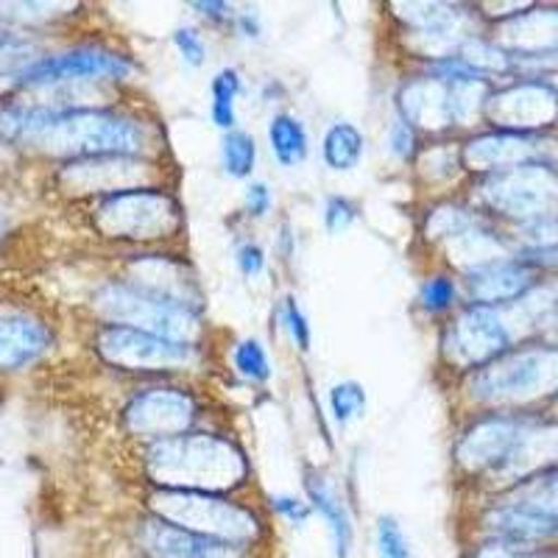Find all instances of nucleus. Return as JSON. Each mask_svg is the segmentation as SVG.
Returning <instances> with one entry per match:
<instances>
[{"label":"nucleus","mask_w":558,"mask_h":558,"mask_svg":"<svg viewBox=\"0 0 558 558\" xmlns=\"http://www.w3.org/2000/svg\"><path fill=\"white\" fill-rule=\"evenodd\" d=\"M0 137L37 148L48 157H134L146 148L143 123L109 109L7 107L0 109Z\"/></svg>","instance_id":"f257e3e1"},{"label":"nucleus","mask_w":558,"mask_h":558,"mask_svg":"<svg viewBox=\"0 0 558 558\" xmlns=\"http://www.w3.org/2000/svg\"><path fill=\"white\" fill-rule=\"evenodd\" d=\"M146 470L162 488L179 492H223L246 481L243 452L218 436H173L154 441L146 452Z\"/></svg>","instance_id":"f03ea898"},{"label":"nucleus","mask_w":558,"mask_h":558,"mask_svg":"<svg viewBox=\"0 0 558 558\" xmlns=\"http://www.w3.org/2000/svg\"><path fill=\"white\" fill-rule=\"evenodd\" d=\"M151 514L159 520L173 522L184 531L202 533L209 539L232 542V545L252 547L263 536L260 520L232 500H223L209 492H179L162 488L151 497Z\"/></svg>","instance_id":"7ed1b4c3"},{"label":"nucleus","mask_w":558,"mask_h":558,"mask_svg":"<svg viewBox=\"0 0 558 558\" xmlns=\"http://www.w3.org/2000/svg\"><path fill=\"white\" fill-rule=\"evenodd\" d=\"M96 311L107 322L146 330L171 341L193 343L198 336V316L191 305L177 299L157 296V293L137 288L132 282H109L96 293Z\"/></svg>","instance_id":"20e7f679"},{"label":"nucleus","mask_w":558,"mask_h":558,"mask_svg":"<svg viewBox=\"0 0 558 558\" xmlns=\"http://www.w3.org/2000/svg\"><path fill=\"white\" fill-rule=\"evenodd\" d=\"M93 221L104 238L148 243L177 235L182 227V209L168 193L134 187L104 196L93 209Z\"/></svg>","instance_id":"39448f33"},{"label":"nucleus","mask_w":558,"mask_h":558,"mask_svg":"<svg viewBox=\"0 0 558 558\" xmlns=\"http://www.w3.org/2000/svg\"><path fill=\"white\" fill-rule=\"evenodd\" d=\"M558 391V349H520L486 363L472 380V393L492 405L533 402Z\"/></svg>","instance_id":"423d86ee"},{"label":"nucleus","mask_w":558,"mask_h":558,"mask_svg":"<svg viewBox=\"0 0 558 558\" xmlns=\"http://www.w3.org/2000/svg\"><path fill=\"white\" fill-rule=\"evenodd\" d=\"M483 198L497 213L520 221L556 216L558 213V173L547 166H525L497 171L483 182Z\"/></svg>","instance_id":"0eeeda50"},{"label":"nucleus","mask_w":558,"mask_h":558,"mask_svg":"<svg viewBox=\"0 0 558 558\" xmlns=\"http://www.w3.org/2000/svg\"><path fill=\"white\" fill-rule=\"evenodd\" d=\"M132 59L109 48L82 45L70 51L34 59L17 76L20 87H62L78 82H121L132 76Z\"/></svg>","instance_id":"6e6552de"},{"label":"nucleus","mask_w":558,"mask_h":558,"mask_svg":"<svg viewBox=\"0 0 558 558\" xmlns=\"http://www.w3.org/2000/svg\"><path fill=\"white\" fill-rule=\"evenodd\" d=\"M98 352L107 363L129 372H162V368H182L193 361V343L171 341L146 330H134L123 324H107L98 332Z\"/></svg>","instance_id":"1a4fd4ad"},{"label":"nucleus","mask_w":558,"mask_h":558,"mask_svg":"<svg viewBox=\"0 0 558 558\" xmlns=\"http://www.w3.org/2000/svg\"><path fill=\"white\" fill-rule=\"evenodd\" d=\"M193 418H196V402L191 393L179 388H151L137 393L123 411V422L134 436L157 438V441L184 436Z\"/></svg>","instance_id":"9d476101"},{"label":"nucleus","mask_w":558,"mask_h":558,"mask_svg":"<svg viewBox=\"0 0 558 558\" xmlns=\"http://www.w3.org/2000/svg\"><path fill=\"white\" fill-rule=\"evenodd\" d=\"M137 542L148 558H252V547L209 539L154 514L140 522Z\"/></svg>","instance_id":"9b49d317"},{"label":"nucleus","mask_w":558,"mask_h":558,"mask_svg":"<svg viewBox=\"0 0 558 558\" xmlns=\"http://www.w3.org/2000/svg\"><path fill=\"white\" fill-rule=\"evenodd\" d=\"M511 343L508 322L495 307L475 305L463 311L450 330V355L463 366H481L502 355Z\"/></svg>","instance_id":"f8f14e48"},{"label":"nucleus","mask_w":558,"mask_h":558,"mask_svg":"<svg viewBox=\"0 0 558 558\" xmlns=\"http://www.w3.org/2000/svg\"><path fill=\"white\" fill-rule=\"evenodd\" d=\"M151 171L146 162L137 157H96V159H76L64 166L62 182L68 191L76 193H112L134 191L140 182H148Z\"/></svg>","instance_id":"ddd939ff"},{"label":"nucleus","mask_w":558,"mask_h":558,"mask_svg":"<svg viewBox=\"0 0 558 558\" xmlns=\"http://www.w3.org/2000/svg\"><path fill=\"white\" fill-rule=\"evenodd\" d=\"M488 118L502 129H539L558 118V93L547 84L525 82L497 93L488 101Z\"/></svg>","instance_id":"4468645a"},{"label":"nucleus","mask_w":558,"mask_h":558,"mask_svg":"<svg viewBox=\"0 0 558 558\" xmlns=\"http://www.w3.org/2000/svg\"><path fill=\"white\" fill-rule=\"evenodd\" d=\"M520 425L514 418H486L481 425L472 427L458 445V461L463 470L481 472L500 466L511 450H514L517 438H520Z\"/></svg>","instance_id":"2eb2a0df"},{"label":"nucleus","mask_w":558,"mask_h":558,"mask_svg":"<svg viewBox=\"0 0 558 558\" xmlns=\"http://www.w3.org/2000/svg\"><path fill=\"white\" fill-rule=\"evenodd\" d=\"M393 9H400V17L425 39V51L433 57H445L466 26V14L450 3H393Z\"/></svg>","instance_id":"dca6fc26"},{"label":"nucleus","mask_w":558,"mask_h":558,"mask_svg":"<svg viewBox=\"0 0 558 558\" xmlns=\"http://www.w3.org/2000/svg\"><path fill=\"white\" fill-rule=\"evenodd\" d=\"M51 330L39 318L26 313L0 316V368L14 372L39 361L51 349Z\"/></svg>","instance_id":"f3484780"},{"label":"nucleus","mask_w":558,"mask_h":558,"mask_svg":"<svg viewBox=\"0 0 558 558\" xmlns=\"http://www.w3.org/2000/svg\"><path fill=\"white\" fill-rule=\"evenodd\" d=\"M486 531L492 533V539H495L497 545L520 550V547L553 539L558 533V520L556 517H547L542 514V511H533V508L517 506L514 502V506L495 508V511L486 517Z\"/></svg>","instance_id":"a211bd4d"},{"label":"nucleus","mask_w":558,"mask_h":558,"mask_svg":"<svg viewBox=\"0 0 558 558\" xmlns=\"http://www.w3.org/2000/svg\"><path fill=\"white\" fill-rule=\"evenodd\" d=\"M533 157V143L514 132L481 134L463 146V162L472 171H508V168L525 166Z\"/></svg>","instance_id":"6ab92c4d"},{"label":"nucleus","mask_w":558,"mask_h":558,"mask_svg":"<svg viewBox=\"0 0 558 558\" xmlns=\"http://www.w3.org/2000/svg\"><path fill=\"white\" fill-rule=\"evenodd\" d=\"M402 118L425 129H445L452 123L450 84L441 78H416L400 93Z\"/></svg>","instance_id":"aec40b11"},{"label":"nucleus","mask_w":558,"mask_h":558,"mask_svg":"<svg viewBox=\"0 0 558 558\" xmlns=\"http://www.w3.org/2000/svg\"><path fill=\"white\" fill-rule=\"evenodd\" d=\"M305 492L311 508L322 517L327 531H330L336 558H349L352 545H355V527H352V517H349L347 506H343L336 488H332V483L327 477L316 475V472H307Z\"/></svg>","instance_id":"412c9836"},{"label":"nucleus","mask_w":558,"mask_h":558,"mask_svg":"<svg viewBox=\"0 0 558 558\" xmlns=\"http://www.w3.org/2000/svg\"><path fill=\"white\" fill-rule=\"evenodd\" d=\"M500 39L508 48L525 53L558 51V9H536L502 23Z\"/></svg>","instance_id":"4be33fe9"},{"label":"nucleus","mask_w":558,"mask_h":558,"mask_svg":"<svg viewBox=\"0 0 558 558\" xmlns=\"http://www.w3.org/2000/svg\"><path fill=\"white\" fill-rule=\"evenodd\" d=\"M531 288V271L520 263H492L470 274V293L477 305H500L525 296Z\"/></svg>","instance_id":"5701e85b"},{"label":"nucleus","mask_w":558,"mask_h":558,"mask_svg":"<svg viewBox=\"0 0 558 558\" xmlns=\"http://www.w3.org/2000/svg\"><path fill=\"white\" fill-rule=\"evenodd\" d=\"M268 146H271L274 159L282 168H296L305 162L311 151V140H307L305 126L293 114H274L268 123Z\"/></svg>","instance_id":"b1692460"},{"label":"nucleus","mask_w":558,"mask_h":558,"mask_svg":"<svg viewBox=\"0 0 558 558\" xmlns=\"http://www.w3.org/2000/svg\"><path fill=\"white\" fill-rule=\"evenodd\" d=\"M363 134L355 123L338 121L327 129L322 143V157L332 171H355L363 159Z\"/></svg>","instance_id":"393cba45"},{"label":"nucleus","mask_w":558,"mask_h":558,"mask_svg":"<svg viewBox=\"0 0 558 558\" xmlns=\"http://www.w3.org/2000/svg\"><path fill=\"white\" fill-rule=\"evenodd\" d=\"M502 246L488 235V232H481V229H466L458 238H452L450 243V257L458 263V266L470 268V271H477L483 266H492V263H500Z\"/></svg>","instance_id":"a878e982"},{"label":"nucleus","mask_w":558,"mask_h":558,"mask_svg":"<svg viewBox=\"0 0 558 558\" xmlns=\"http://www.w3.org/2000/svg\"><path fill=\"white\" fill-rule=\"evenodd\" d=\"M209 96H213V107H209L213 123L232 132L235 129V101L241 96V73L235 68L218 70L216 78L209 82Z\"/></svg>","instance_id":"bb28decb"},{"label":"nucleus","mask_w":558,"mask_h":558,"mask_svg":"<svg viewBox=\"0 0 558 558\" xmlns=\"http://www.w3.org/2000/svg\"><path fill=\"white\" fill-rule=\"evenodd\" d=\"M254 162H257V146H254V137H248L246 132H238V129L223 134L221 166L223 171H227V177L232 179L252 177Z\"/></svg>","instance_id":"cd10ccee"},{"label":"nucleus","mask_w":558,"mask_h":558,"mask_svg":"<svg viewBox=\"0 0 558 558\" xmlns=\"http://www.w3.org/2000/svg\"><path fill=\"white\" fill-rule=\"evenodd\" d=\"M450 84V112L452 123H470L477 118L483 101H486V82L483 78H461Z\"/></svg>","instance_id":"c85d7f7f"},{"label":"nucleus","mask_w":558,"mask_h":558,"mask_svg":"<svg viewBox=\"0 0 558 558\" xmlns=\"http://www.w3.org/2000/svg\"><path fill=\"white\" fill-rule=\"evenodd\" d=\"M232 363L241 377L248 383H266L271 377V363H268L266 347L257 338H243L232 352Z\"/></svg>","instance_id":"c756f323"},{"label":"nucleus","mask_w":558,"mask_h":558,"mask_svg":"<svg viewBox=\"0 0 558 558\" xmlns=\"http://www.w3.org/2000/svg\"><path fill=\"white\" fill-rule=\"evenodd\" d=\"M330 411L338 425H349L366 411V388L355 380L336 383L330 388Z\"/></svg>","instance_id":"7c9ffc66"},{"label":"nucleus","mask_w":558,"mask_h":558,"mask_svg":"<svg viewBox=\"0 0 558 558\" xmlns=\"http://www.w3.org/2000/svg\"><path fill=\"white\" fill-rule=\"evenodd\" d=\"M517 506L533 508L547 517L558 520V472L553 475H542L536 481H527L520 492V502Z\"/></svg>","instance_id":"2f4dec72"},{"label":"nucleus","mask_w":558,"mask_h":558,"mask_svg":"<svg viewBox=\"0 0 558 558\" xmlns=\"http://www.w3.org/2000/svg\"><path fill=\"white\" fill-rule=\"evenodd\" d=\"M375 545H377V558H413L411 542H408L400 520L391 514H383L380 520H377Z\"/></svg>","instance_id":"473e14b6"},{"label":"nucleus","mask_w":558,"mask_h":558,"mask_svg":"<svg viewBox=\"0 0 558 558\" xmlns=\"http://www.w3.org/2000/svg\"><path fill=\"white\" fill-rule=\"evenodd\" d=\"M32 45L17 34L0 32V78H17L32 64Z\"/></svg>","instance_id":"72a5a7b5"},{"label":"nucleus","mask_w":558,"mask_h":558,"mask_svg":"<svg viewBox=\"0 0 558 558\" xmlns=\"http://www.w3.org/2000/svg\"><path fill=\"white\" fill-rule=\"evenodd\" d=\"M517 232H520V238L531 248H539V252L558 248V216H542L531 218V221H522Z\"/></svg>","instance_id":"f704fd0d"},{"label":"nucleus","mask_w":558,"mask_h":558,"mask_svg":"<svg viewBox=\"0 0 558 558\" xmlns=\"http://www.w3.org/2000/svg\"><path fill=\"white\" fill-rule=\"evenodd\" d=\"M472 227H475V221L463 209L438 207L430 216V221H427V238H450L452 241V238H458Z\"/></svg>","instance_id":"c9c22d12"},{"label":"nucleus","mask_w":558,"mask_h":558,"mask_svg":"<svg viewBox=\"0 0 558 558\" xmlns=\"http://www.w3.org/2000/svg\"><path fill=\"white\" fill-rule=\"evenodd\" d=\"M458 57L470 64L472 70H477L481 76H486V73H492V70L508 68L506 53H502L500 48H495V45H486V43H463V48Z\"/></svg>","instance_id":"e433bc0d"},{"label":"nucleus","mask_w":558,"mask_h":558,"mask_svg":"<svg viewBox=\"0 0 558 558\" xmlns=\"http://www.w3.org/2000/svg\"><path fill=\"white\" fill-rule=\"evenodd\" d=\"M282 322H286V330L291 332L293 343H296L302 352H307L313 343V330H311V322H307L305 311L299 307L296 296H286V302H282Z\"/></svg>","instance_id":"4c0bfd02"},{"label":"nucleus","mask_w":558,"mask_h":558,"mask_svg":"<svg viewBox=\"0 0 558 558\" xmlns=\"http://www.w3.org/2000/svg\"><path fill=\"white\" fill-rule=\"evenodd\" d=\"M422 307L430 313H441L456 302V282L450 277H433L422 286Z\"/></svg>","instance_id":"58836bf2"},{"label":"nucleus","mask_w":558,"mask_h":558,"mask_svg":"<svg viewBox=\"0 0 558 558\" xmlns=\"http://www.w3.org/2000/svg\"><path fill=\"white\" fill-rule=\"evenodd\" d=\"M355 218H357V207L349 202V198L332 196L327 198V204H324V227H327V232H332V235L347 232V229L355 223Z\"/></svg>","instance_id":"ea45409f"},{"label":"nucleus","mask_w":558,"mask_h":558,"mask_svg":"<svg viewBox=\"0 0 558 558\" xmlns=\"http://www.w3.org/2000/svg\"><path fill=\"white\" fill-rule=\"evenodd\" d=\"M173 45H177L179 57H182L187 64H193V68H198V64L204 62V57H207V45H204L202 34L191 26L177 28V32H173Z\"/></svg>","instance_id":"a19ab883"},{"label":"nucleus","mask_w":558,"mask_h":558,"mask_svg":"<svg viewBox=\"0 0 558 558\" xmlns=\"http://www.w3.org/2000/svg\"><path fill=\"white\" fill-rule=\"evenodd\" d=\"M413 146H416L413 126L402 118V114H397L391 121V126H388V151L397 159H408L413 154Z\"/></svg>","instance_id":"79ce46f5"},{"label":"nucleus","mask_w":558,"mask_h":558,"mask_svg":"<svg viewBox=\"0 0 558 558\" xmlns=\"http://www.w3.org/2000/svg\"><path fill=\"white\" fill-rule=\"evenodd\" d=\"M271 506L277 508V514H282L288 522H293V525H305L313 514L311 502H305L302 497L293 495H274Z\"/></svg>","instance_id":"37998d69"},{"label":"nucleus","mask_w":558,"mask_h":558,"mask_svg":"<svg viewBox=\"0 0 558 558\" xmlns=\"http://www.w3.org/2000/svg\"><path fill=\"white\" fill-rule=\"evenodd\" d=\"M243 209L252 218H263L271 209V191L263 182H252L243 193Z\"/></svg>","instance_id":"c03bdc74"},{"label":"nucleus","mask_w":558,"mask_h":558,"mask_svg":"<svg viewBox=\"0 0 558 558\" xmlns=\"http://www.w3.org/2000/svg\"><path fill=\"white\" fill-rule=\"evenodd\" d=\"M235 263L246 277H260L266 271V252L257 243H246V246L238 248Z\"/></svg>","instance_id":"a18cd8bd"},{"label":"nucleus","mask_w":558,"mask_h":558,"mask_svg":"<svg viewBox=\"0 0 558 558\" xmlns=\"http://www.w3.org/2000/svg\"><path fill=\"white\" fill-rule=\"evenodd\" d=\"M193 9H196L198 14H204V17L216 20V23H223V20H232V9L227 7V3H204V0H198V3H191Z\"/></svg>","instance_id":"49530a36"},{"label":"nucleus","mask_w":558,"mask_h":558,"mask_svg":"<svg viewBox=\"0 0 558 558\" xmlns=\"http://www.w3.org/2000/svg\"><path fill=\"white\" fill-rule=\"evenodd\" d=\"M238 26H241V32L246 34V37H260V20L254 17L252 12H243L241 17H238Z\"/></svg>","instance_id":"de8ad7c7"},{"label":"nucleus","mask_w":558,"mask_h":558,"mask_svg":"<svg viewBox=\"0 0 558 558\" xmlns=\"http://www.w3.org/2000/svg\"><path fill=\"white\" fill-rule=\"evenodd\" d=\"M550 336L558 341V307L553 311V316H550Z\"/></svg>","instance_id":"09e8293b"}]
</instances>
